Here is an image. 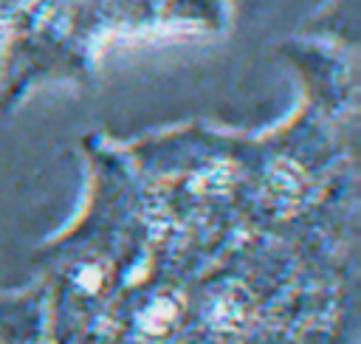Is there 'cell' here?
Here are the masks:
<instances>
[{
	"label": "cell",
	"mask_w": 361,
	"mask_h": 344,
	"mask_svg": "<svg viewBox=\"0 0 361 344\" xmlns=\"http://www.w3.org/2000/svg\"><path fill=\"white\" fill-rule=\"evenodd\" d=\"M212 0H0V20L45 48L79 42L113 23L206 14Z\"/></svg>",
	"instance_id": "6da1fadb"
},
{
	"label": "cell",
	"mask_w": 361,
	"mask_h": 344,
	"mask_svg": "<svg viewBox=\"0 0 361 344\" xmlns=\"http://www.w3.org/2000/svg\"><path fill=\"white\" fill-rule=\"evenodd\" d=\"M265 189H268V197L276 209H293L307 189V175L302 172V166L296 161L276 158L268 169Z\"/></svg>",
	"instance_id": "7a4b0ae2"
},
{
	"label": "cell",
	"mask_w": 361,
	"mask_h": 344,
	"mask_svg": "<svg viewBox=\"0 0 361 344\" xmlns=\"http://www.w3.org/2000/svg\"><path fill=\"white\" fill-rule=\"evenodd\" d=\"M245 316H248V299H245L243 290L228 288V290L214 293L212 302H209V321L214 327H220V330H237V327H243Z\"/></svg>",
	"instance_id": "3957f363"
},
{
	"label": "cell",
	"mask_w": 361,
	"mask_h": 344,
	"mask_svg": "<svg viewBox=\"0 0 361 344\" xmlns=\"http://www.w3.org/2000/svg\"><path fill=\"white\" fill-rule=\"evenodd\" d=\"M175 319V307L169 299H155L149 307H144V313L138 316V324L147 330V333H161L166 330V324Z\"/></svg>",
	"instance_id": "277c9868"
}]
</instances>
